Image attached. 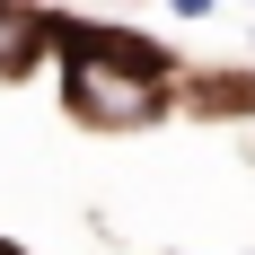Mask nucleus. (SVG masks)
<instances>
[{"label":"nucleus","mask_w":255,"mask_h":255,"mask_svg":"<svg viewBox=\"0 0 255 255\" xmlns=\"http://www.w3.org/2000/svg\"><path fill=\"white\" fill-rule=\"evenodd\" d=\"M62 44V97L88 132H132L150 124L158 97H167V53L150 35H124V26H53Z\"/></svg>","instance_id":"obj_1"},{"label":"nucleus","mask_w":255,"mask_h":255,"mask_svg":"<svg viewBox=\"0 0 255 255\" xmlns=\"http://www.w3.org/2000/svg\"><path fill=\"white\" fill-rule=\"evenodd\" d=\"M44 44H53L44 9H35V0H0V79H26L44 62Z\"/></svg>","instance_id":"obj_2"},{"label":"nucleus","mask_w":255,"mask_h":255,"mask_svg":"<svg viewBox=\"0 0 255 255\" xmlns=\"http://www.w3.org/2000/svg\"><path fill=\"white\" fill-rule=\"evenodd\" d=\"M194 106H203V115H211V106H220V115H247L255 88H247V79H203V88H194Z\"/></svg>","instance_id":"obj_3"},{"label":"nucleus","mask_w":255,"mask_h":255,"mask_svg":"<svg viewBox=\"0 0 255 255\" xmlns=\"http://www.w3.org/2000/svg\"><path fill=\"white\" fill-rule=\"evenodd\" d=\"M167 9H176V18H211L220 0H167Z\"/></svg>","instance_id":"obj_4"},{"label":"nucleus","mask_w":255,"mask_h":255,"mask_svg":"<svg viewBox=\"0 0 255 255\" xmlns=\"http://www.w3.org/2000/svg\"><path fill=\"white\" fill-rule=\"evenodd\" d=\"M0 255H18V247H9V238H0Z\"/></svg>","instance_id":"obj_5"}]
</instances>
